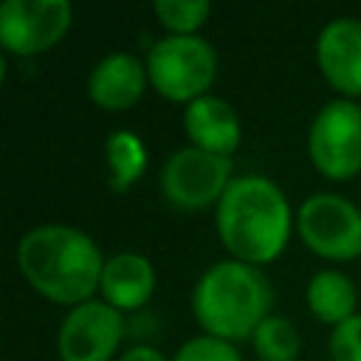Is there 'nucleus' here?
<instances>
[{
	"label": "nucleus",
	"mask_w": 361,
	"mask_h": 361,
	"mask_svg": "<svg viewBox=\"0 0 361 361\" xmlns=\"http://www.w3.org/2000/svg\"><path fill=\"white\" fill-rule=\"evenodd\" d=\"M172 361H240V353L231 341L217 336H197L180 344Z\"/></svg>",
	"instance_id": "a211bd4d"
},
{
	"label": "nucleus",
	"mask_w": 361,
	"mask_h": 361,
	"mask_svg": "<svg viewBox=\"0 0 361 361\" xmlns=\"http://www.w3.org/2000/svg\"><path fill=\"white\" fill-rule=\"evenodd\" d=\"M228 183L231 161L197 147L172 152L161 172V189L166 200L186 212H200L212 203H220Z\"/></svg>",
	"instance_id": "0eeeda50"
},
{
	"label": "nucleus",
	"mask_w": 361,
	"mask_h": 361,
	"mask_svg": "<svg viewBox=\"0 0 361 361\" xmlns=\"http://www.w3.org/2000/svg\"><path fill=\"white\" fill-rule=\"evenodd\" d=\"M307 155L313 166L333 180L361 172V107L350 99L327 102L307 133Z\"/></svg>",
	"instance_id": "39448f33"
},
{
	"label": "nucleus",
	"mask_w": 361,
	"mask_h": 361,
	"mask_svg": "<svg viewBox=\"0 0 361 361\" xmlns=\"http://www.w3.org/2000/svg\"><path fill=\"white\" fill-rule=\"evenodd\" d=\"M217 54L203 37L169 34L149 48L147 76L169 102H195L214 82Z\"/></svg>",
	"instance_id": "20e7f679"
},
{
	"label": "nucleus",
	"mask_w": 361,
	"mask_h": 361,
	"mask_svg": "<svg viewBox=\"0 0 361 361\" xmlns=\"http://www.w3.org/2000/svg\"><path fill=\"white\" fill-rule=\"evenodd\" d=\"M296 228L302 243L324 259L344 262L361 257V212L341 195H310L299 206Z\"/></svg>",
	"instance_id": "423d86ee"
},
{
	"label": "nucleus",
	"mask_w": 361,
	"mask_h": 361,
	"mask_svg": "<svg viewBox=\"0 0 361 361\" xmlns=\"http://www.w3.org/2000/svg\"><path fill=\"white\" fill-rule=\"evenodd\" d=\"M316 59L324 79L344 96H361V20L338 17L316 39Z\"/></svg>",
	"instance_id": "9d476101"
},
{
	"label": "nucleus",
	"mask_w": 361,
	"mask_h": 361,
	"mask_svg": "<svg viewBox=\"0 0 361 361\" xmlns=\"http://www.w3.org/2000/svg\"><path fill=\"white\" fill-rule=\"evenodd\" d=\"M124 336L121 313L107 302H82L59 324L56 350L62 361H110Z\"/></svg>",
	"instance_id": "1a4fd4ad"
},
{
	"label": "nucleus",
	"mask_w": 361,
	"mask_h": 361,
	"mask_svg": "<svg viewBox=\"0 0 361 361\" xmlns=\"http://www.w3.org/2000/svg\"><path fill=\"white\" fill-rule=\"evenodd\" d=\"M330 358L333 361H361V316L341 322L330 333Z\"/></svg>",
	"instance_id": "6ab92c4d"
},
{
	"label": "nucleus",
	"mask_w": 361,
	"mask_h": 361,
	"mask_svg": "<svg viewBox=\"0 0 361 361\" xmlns=\"http://www.w3.org/2000/svg\"><path fill=\"white\" fill-rule=\"evenodd\" d=\"M251 341L259 361H296L299 355V333L282 316H268L254 330Z\"/></svg>",
	"instance_id": "dca6fc26"
},
{
	"label": "nucleus",
	"mask_w": 361,
	"mask_h": 361,
	"mask_svg": "<svg viewBox=\"0 0 361 361\" xmlns=\"http://www.w3.org/2000/svg\"><path fill=\"white\" fill-rule=\"evenodd\" d=\"M147 79V68L133 54H107L87 76V96L102 110H127L141 99Z\"/></svg>",
	"instance_id": "9b49d317"
},
{
	"label": "nucleus",
	"mask_w": 361,
	"mask_h": 361,
	"mask_svg": "<svg viewBox=\"0 0 361 361\" xmlns=\"http://www.w3.org/2000/svg\"><path fill=\"white\" fill-rule=\"evenodd\" d=\"M104 158H107V169H110V186L116 192H127L144 175V166H147L144 144L130 130L110 133V138L104 144Z\"/></svg>",
	"instance_id": "2eb2a0df"
},
{
	"label": "nucleus",
	"mask_w": 361,
	"mask_h": 361,
	"mask_svg": "<svg viewBox=\"0 0 361 361\" xmlns=\"http://www.w3.org/2000/svg\"><path fill=\"white\" fill-rule=\"evenodd\" d=\"M355 305H358L355 285L338 271H319L307 282V307H310V313L319 316L322 322L333 324V327L353 319Z\"/></svg>",
	"instance_id": "4468645a"
},
{
	"label": "nucleus",
	"mask_w": 361,
	"mask_h": 361,
	"mask_svg": "<svg viewBox=\"0 0 361 361\" xmlns=\"http://www.w3.org/2000/svg\"><path fill=\"white\" fill-rule=\"evenodd\" d=\"M217 234L234 259L248 265L271 262L290 237V206L282 189L262 175L231 178L217 203Z\"/></svg>",
	"instance_id": "f03ea898"
},
{
	"label": "nucleus",
	"mask_w": 361,
	"mask_h": 361,
	"mask_svg": "<svg viewBox=\"0 0 361 361\" xmlns=\"http://www.w3.org/2000/svg\"><path fill=\"white\" fill-rule=\"evenodd\" d=\"M274 288L268 276L248 262H214L192 290V313L206 336L243 341L268 319Z\"/></svg>",
	"instance_id": "7ed1b4c3"
},
{
	"label": "nucleus",
	"mask_w": 361,
	"mask_h": 361,
	"mask_svg": "<svg viewBox=\"0 0 361 361\" xmlns=\"http://www.w3.org/2000/svg\"><path fill=\"white\" fill-rule=\"evenodd\" d=\"M102 293L104 302L116 310H135L141 307L155 290V271L152 262L141 254H116L104 262L102 271Z\"/></svg>",
	"instance_id": "ddd939ff"
},
{
	"label": "nucleus",
	"mask_w": 361,
	"mask_h": 361,
	"mask_svg": "<svg viewBox=\"0 0 361 361\" xmlns=\"http://www.w3.org/2000/svg\"><path fill=\"white\" fill-rule=\"evenodd\" d=\"M121 361H166L155 347H147V344H138V347H133V350H127L124 355H121Z\"/></svg>",
	"instance_id": "aec40b11"
},
{
	"label": "nucleus",
	"mask_w": 361,
	"mask_h": 361,
	"mask_svg": "<svg viewBox=\"0 0 361 361\" xmlns=\"http://www.w3.org/2000/svg\"><path fill=\"white\" fill-rule=\"evenodd\" d=\"M17 265L37 293L56 305L90 302L102 285V254L96 243L73 226H37L17 245Z\"/></svg>",
	"instance_id": "f257e3e1"
},
{
	"label": "nucleus",
	"mask_w": 361,
	"mask_h": 361,
	"mask_svg": "<svg viewBox=\"0 0 361 361\" xmlns=\"http://www.w3.org/2000/svg\"><path fill=\"white\" fill-rule=\"evenodd\" d=\"M183 130L192 147L228 158L240 147V118L234 107L217 96H200L189 102L183 113Z\"/></svg>",
	"instance_id": "f8f14e48"
},
{
	"label": "nucleus",
	"mask_w": 361,
	"mask_h": 361,
	"mask_svg": "<svg viewBox=\"0 0 361 361\" xmlns=\"http://www.w3.org/2000/svg\"><path fill=\"white\" fill-rule=\"evenodd\" d=\"M68 0H6L0 6V42L17 56L54 48L71 28Z\"/></svg>",
	"instance_id": "6e6552de"
},
{
	"label": "nucleus",
	"mask_w": 361,
	"mask_h": 361,
	"mask_svg": "<svg viewBox=\"0 0 361 361\" xmlns=\"http://www.w3.org/2000/svg\"><path fill=\"white\" fill-rule=\"evenodd\" d=\"M209 3L206 0H155L152 11L161 20V25H166L172 34H183L189 37L192 31H197L206 17H209Z\"/></svg>",
	"instance_id": "f3484780"
}]
</instances>
